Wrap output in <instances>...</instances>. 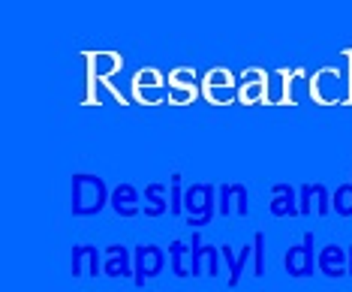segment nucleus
Wrapping results in <instances>:
<instances>
[{"mask_svg": "<svg viewBox=\"0 0 352 292\" xmlns=\"http://www.w3.org/2000/svg\"><path fill=\"white\" fill-rule=\"evenodd\" d=\"M316 262H319V271H322L325 278H331V280L346 278L349 274V253L340 244H325L322 250H319Z\"/></svg>", "mask_w": 352, "mask_h": 292, "instance_id": "obj_7", "label": "nucleus"}, {"mask_svg": "<svg viewBox=\"0 0 352 292\" xmlns=\"http://www.w3.org/2000/svg\"><path fill=\"white\" fill-rule=\"evenodd\" d=\"M106 205V187H102L100 178H85L78 175L73 181V214H97Z\"/></svg>", "mask_w": 352, "mask_h": 292, "instance_id": "obj_2", "label": "nucleus"}, {"mask_svg": "<svg viewBox=\"0 0 352 292\" xmlns=\"http://www.w3.org/2000/svg\"><path fill=\"white\" fill-rule=\"evenodd\" d=\"M277 196L271 202V214L274 217H295V196L289 187H274Z\"/></svg>", "mask_w": 352, "mask_h": 292, "instance_id": "obj_14", "label": "nucleus"}, {"mask_svg": "<svg viewBox=\"0 0 352 292\" xmlns=\"http://www.w3.org/2000/svg\"><path fill=\"white\" fill-rule=\"evenodd\" d=\"M190 250H193V262H190V274L193 278H217L220 274V247L202 244V235H190Z\"/></svg>", "mask_w": 352, "mask_h": 292, "instance_id": "obj_4", "label": "nucleus"}, {"mask_svg": "<svg viewBox=\"0 0 352 292\" xmlns=\"http://www.w3.org/2000/svg\"><path fill=\"white\" fill-rule=\"evenodd\" d=\"M106 262H102V274H109V278H115V280H124V278H130L133 280V256H130V250H126L124 244H109L106 250Z\"/></svg>", "mask_w": 352, "mask_h": 292, "instance_id": "obj_8", "label": "nucleus"}, {"mask_svg": "<svg viewBox=\"0 0 352 292\" xmlns=\"http://www.w3.org/2000/svg\"><path fill=\"white\" fill-rule=\"evenodd\" d=\"M319 269L316 262V238L314 232H304L301 235V244H292L289 250H286L283 256V271L289 274V278H314Z\"/></svg>", "mask_w": 352, "mask_h": 292, "instance_id": "obj_1", "label": "nucleus"}, {"mask_svg": "<svg viewBox=\"0 0 352 292\" xmlns=\"http://www.w3.org/2000/svg\"><path fill=\"white\" fill-rule=\"evenodd\" d=\"M238 202V217L247 214V193L244 187H223L220 193V214H232V205Z\"/></svg>", "mask_w": 352, "mask_h": 292, "instance_id": "obj_12", "label": "nucleus"}, {"mask_svg": "<svg viewBox=\"0 0 352 292\" xmlns=\"http://www.w3.org/2000/svg\"><path fill=\"white\" fill-rule=\"evenodd\" d=\"M220 253L229 265V286H238V280H241V274H244V262L253 256V247H241V253L235 256V250L226 244V247H220Z\"/></svg>", "mask_w": 352, "mask_h": 292, "instance_id": "obj_10", "label": "nucleus"}, {"mask_svg": "<svg viewBox=\"0 0 352 292\" xmlns=\"http://www.w3.org/2000/svg\"><path fill=\"white\" fill-rule=\"evenodd\" d=\"M148 202L151 205L145 208V214L148 217H160V214H166V196H163V187H148Z\"/></svg>", "mask_w": 352, "mask_h": 292, "instance_id": "obj_16", "label": "nucleus"}, {"mask_svg": "<svg viewBox=\"0 0 352 292\" xmlns=\"http://www.w3.org/2000/svg\"><path fill=\"white\" fill-rule=\"evenodd\" d=\"M346 253H349V278H352V247L346 250Z\"/></svg>", "mask_w": 352, "mask_h": 292, "instance_id": "obj_20", "label": "nucleus"}, {"mask_svg": "<svg viewBox=\"0 0 352 292\" xmlns=\"http://www.w3.org/2000/svg\"><path fill=\"white\" fill-rule=\"evenodd\" d=\"M106 253H100L94 244H76L73 250H69V274L73 278H82V274L87 271L91 278H100L102 274V259Z\"/></svg>", "mask_w": 352, "mask_h": 292, "instance_id": "obj_5", "label": "nucleus"}, {"mask_svg": "<svg viewBox=\"0 0 352 292\" xmlns=\"http://www.w3.org/2000/svg\"><path fill=\"white\" fill-rule=\"evenodd\" d=\"M163 265H166V253H163V247H157V244H139L133 250V283L135 286H145V283L151 278H157L160 271H163Z\"/></svg>", "mask_w": 352, "mask_h": 292, "instance_id": "obj_3", "label": "nucleus"}, {"mask_svg": "<svg viewBox=\"0 0 352 292\" xmlns=\"http://www.w3.org/2000/svg\"><path fill=\"white\" fill-rule=\"evenodd\" d=\"M253 256H256L253 274H256V278H262V274H265V235H262V232L253 235Z\"/></svg>", "mask_w": 352, "mask_h": 292, "instance_id": "obj_15", "label": "nucleus"}, {"mask_svg": "<svg viewBox=\"0 0 352 292\" xmlns=\"http://www.w3.org/2000/svg\"><path fill=\"white\" fill-rule=\"evenodd\" d=\"M184 208H187V220L190 226H205L211 223L214 217V202H211V190L208 187H193L184 199Z\"/></svg>", "mask_w": 352, "mask_h": 292, "instance_id": "obj_6", "label": "nucleus"}, {"mask_svg": "<svg viewBox=\"0 0 352 292\" xmlns=\"http://www.w3.org/2000/svg\"><path fill=\"white\" fill-rule=\"evenodd\" d=\"M172 82L178 85V87L193 85V72H190V70H178V72H175V76H172Z\"/></svg>", "mask_w": 352, "mask_h": 292, "instance_id": "obj_19", "label": "nucleus"}, {"mask_svg": "<svg viewBox=\"0 0 352 292\" xmlns=\"http://www.w3.org/2000/svg\"><path fill=\"white\" fill-rule=\"evenodd\" d=\"M111 208L118 211L121 217H135L139 214V196H135L133 187H118L115 193H111Z\"/></svg>", "mask_w": 352, "mask_h": 292, "instance_id": "obj_11", "label": "nucleus"}, {"mask_svg": "<svg viewBox=\"0 0 352 292\" xmlns=\"http://www.w3.org/2000/svg\"><path fill=\"white\" fill-rule=\"evenodd\" d=\"M160 79H157V72L154 70H145V72H139V76H135V91H139V87H151V85H157Z\"/></svg>", "mask_w": 352, "mask_h": 292, "instance_id": "obj_18", "label": "nucleus"}, {"mask_svg": "<svg viewBox=\"0 0 352 292\" xmlns=\"http://www.w3.org/2000/svg\"><path fill=\"white\" fill-rule=\"evenodd\" d=\"M334 211L343 217H352V187H340L334 193Z\"/></svg>", "mask_w": 352, "mask_h": 292, "instance_id": "obj_17", "label": "nucleus"}, {"mask_svg": "<svg viewBox=\"0 0 352 292\" xmlns=\"http://www.w3.org/2000/svg\"><path fill=\"white\" fill-rule=\"evenodd\" d=\"M169 262H172L175 278H193V274H190V262H193V250H190V244L172 241L169 244Z\"/></svg>", "mask_w": 352, "mask_h": 292, "instance_id": "obj_9", "label": "nucleus"}, {"mask_svg": "<svg viewBox=\"0 0 352 292\" xmlns=\"http://www.w3.org/2000/svg\"><path fill=\"white\" fill-rule=\"evenodd\" d=\"M310 208H316L319 217L328 214V193H325V187H304L301 211H304V214H310Z\"/></svg>", "mask_w": 352, "mask_h": 292, "instance_id": "obj_13", "label": "nucleus"}]
</instances>
